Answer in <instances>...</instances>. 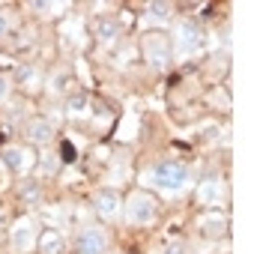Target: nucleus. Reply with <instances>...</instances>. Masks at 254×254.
<instances>
[{"label": "nucleus", "mask_w": 254, "mask_h": 254, "mask_svg": "<svg viewBox=\"0 0 254 254\" xmlns=\"http://www.w3.org/2000/svg\"><path fill=\"white\" fill-rule=\"evenodd\" d=\"M123 218L129 221L132 227H147L159 218V203L153 194L147 191H132L129 197L123 200Z\"/></svg>", "instance_id": "1"}, {"label": "nucleus", "mask_w": 254, "mask_h": 254, "mask_svg": "<svg viewBox=\"0 0 254 254\" xmlns=\"http://www.w3.org/2000/svg\"><path fill=\"white\" fill-rule=\"evenodd\" d=\"M141 54L147 60V66L153 69H168L171 57H174V42L165 30H147L141 36Z\"/></svg>", "instance_id": "2"}, {"label": "nucleus", "mask_w": 254, "mask_h": 254, "mask_svg": "<svg viewBox=\"0 0 254 254\" xmlns=\"http://www.w3.org/2000/svg\"><path fill=\"white\" fill-rule=\"evenodd\" d=\"M150 183L159 189V191H168V194H177L189 186V168L180 165V162H162L150 171Z\"/></svg>", "instance_id": "3"}, {"label": "nucleus", "mask_w": 254, "mask_h": 254, "mask_svg": "<svg viewBox=\"0 0 254 254\" xmlns=\"http://www.w3.org/2000/svg\"><path fill=\"white\" fill-rule=\"evenodd\" d=\"M36 239H39L36 221L33 218H18L9 230V251L12 254H27V251L36 248Z\"/></svg>", "instance_id": "4"}, {"label": "nucleus", "mask_w": 254, "mask_h": 254, "mask_svg": "<svg viewBox=\"0 0 254 254\" xmlns=\"http://www.w3.org/2000/svg\"><path fill=\"white\" fill-rule=\"evenodd\" d=\"M203 42H206L203 27L194 18H180V24H177V48L183 54H194V51L203 48Z\"/></svg>", "instance_id": "5"}, {"label": "nucleus", "mask_w": 254, "mask_h": 254, "mask_svg": "<svg viewBox=\"0 0 254 254\" xmlns=\"http://www.w3.org/2000/svg\"><path fill=\"white\" fill-rule=\"evenodd\" d=\"M93 209L102 221H117L123 215V197L114 191V189H102L93 200Z\"/></svg>", "instance_id": "6"}, {"label": "nucleus", "mask_w": 254, "mask_h": 254, "mask_svg": "<svg viewBox=\"0 0 254 254\" xmlns=\"http://www.w3.org/2000/svg\"><path fill=\"white\" fill-rule=\"evenodd\" d=\"M108 251V233L102 227H84L78 233V254H105Z\"/></svg>", "instance_id": "7"}, {"label": "nucleus", "mask_w": 254, "mask_h": 254, "mask_svg": "<svg viewBox=\"0 0 254 254\" xmlns=\"http://www.w3.org/2000/svg\"><path fill=\"white\" fill-rule=\"evenodd\" d=\"M24 135H27V141L30 144H36V147H48L51 141H54V123L51 120H45V117H33L27 126H24Z\"/></svg>", "instance_id": "8"}, {"label": "nucleus", "mask_w": 254, "mask_h": 254, "mask_svg": "<svg viewBox=\"0 0 254 254\" xmlns=\"http://www.w3.org/2000/svg\"><path fill=\"white\" fill-rule=\"evenodd\" d=\"M3 162H6V168L12 174H27L36 159H33V153L27 147H6L3 150Z\"/></svg>", "instance_id": "9"}, {"label": "nucleus", "mask_w": 254, "mask_h": 254, "mask_svg": "<svg viewBox=\"0 0 254 254\" xmlns=\"http://www.w3.org/2000/svg\"><path fill=\"white\" fill-rule=\"evenodd\" d=\"M224 200V183L218 177H209L197 186V203L200 206H218Z\"/></svg>", "instance_id": "10"}, {"label": "nucleus", "mask_w": 254, "mask_h": 254, "mask_svg": "<svg viewBox=\"0 0 254 254\" xmlns=\"http://www.w3.org/2000/svg\"><path fill=\"white\" fill-rule=\"evenodd\" d=\"M36 248H39V254H63V251H66V239H63V233H60V230L48 227V230H42V233H39Z\"/></svg>", "instance_id": "11"}, {"label": "nucleus", "mask_w": 254, "mask_h": 254, "mask_svg": "<svg viewBox=\"0 0 254 254\" xmlns=\"http://www.w3.org/2000/svg\"><path fill=\"white\" fill-rule=\"evenodd\" d=\"M93 30H96V39H99V42L111 45V42H117V36H120V30H123V27H120V21H117V18H99Z\"/></svg>", "instance_id": "12"}, {"label": "nucleus", "mask_w": 254, "mask_h": 254, "mask_svg": "<svg viewBox=\"0 0 254 254\" xmlns=\"http://www.w3.org/2000/svg\"><path fill=\"white\" fill-rule=\"evenodd\" d=\"M200 230H203L206 236H221V233L227 230V218L218 215V212H209V215L200 218Z\"/></svg>", "instance_id": "13"}, {"label": "nucleus", "mask_w": 254, "mask_h": 254, "mask_svg": "<svg viewBox=\"0 0 254 254\" xmlns=\"http://www.w3.org/2000/svg\"><path fill=\"white\" fill-rule=\"evenodd\" d=\"M66 111H69V117H84L90 111V96L87 93H72L69 102H66Z\"/></svg>", "instance_id": "14"}, {"label": "nucleus", "mask_w": 254, "mask_h": 254, "mask_svg": "<svg viewBox=\"0 0 254 254\" xmlns=\"http://www.w3.org/2000/svg\"><path fill=\"white\" fill-rule=\"evenodd\" d=\"M174 15V9L168 3H150L147 6V18H156V21H168Z\"/></svg>", "instance_id": "15"}, {"label": "nucleus", "mask_w": 254, "mask_h": 254, "mask_svg": "<svg viewBox=\"0 0 254 254\" xmlns=\"http://www.w3.org/2000/svg\"><path fill=\"white\" fill-rule=\"evenodd\" d=\"M18 81L27 87V90H33V87H39V69H33V66H24L21 72H18Z\"/></svg>", "instance_id": "16"}, {"label": "nucleus", "mask_w": 254, "mask_h": 254, "mask_svg": "<svg viewBox=\"0 0 254 254\" xmlns=\"http://www.w3.org/2000/svg\"><path fill=\"white\" fill-rule=\"evenodd\" d=\"M9 30H12V15L6 9H0V39H3Z\"/></svg>", "instance_id": "17"}, {"label": "nucleus", "mask_w": 254, "mask_h": 254, "mask_svg": "<svg viewBox=\"0 0 254 254\" xmlns=\"http://www.w3.org/2000/svg\"><path fill=\"white\" fill-rule=\"evenodd\" d=\"M9 93H12V81H9L6 75H0V102H3Z\"/></svg>", "instance_id": "18"}, {"label": "nucleus", "mask_w": 254, "mask_h": 254, "mask_svg": "<svg viewBox=\"0 0 254 254\" xmlns=\"http://www.w3.org/2000/svg\"><path fill=\"white\" fill-rule=\"evenodd\" d=\"M168 254H186V245L183 242H171L168 245Z\"/></svg>", "instance_id": "19"}, {"label": "nucleus", "mask_w": 254, "mask_h": 254, "mask_svg": "<svg viewBox=\"0 0 254 254\" xmlns=\"http://www.w3.org/2000/svg\"><path fill=\"white\" fill-rule=\"evenodd\" d=\"M30 9H33V12H48L51 6H48V3H30Z\"/></svg>", "instance_id": "20"}, {"label": "nucleus", "mask_w": 254, "mask_h": 254, "mask_svg": "<svg viewBox=\"0 0 254 254\" xmlns=\"http://www.w3.org/2000/svg\"><path fill=\"white\" fill-rule=\"evenodd\" d=\"M3 221H6V215H3V209H0V227H3Z\"/></svg>", "instance_id": "21"}]
</instances>
